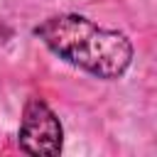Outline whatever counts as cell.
Returning a JSON list of instances; mask_svg holds the SVG:
<instances>
[{
    "mask_svg": "<svg viewBox=\"0 0 157 157\" xmlns=\"http://www.w3.org/2000/svg\"><path fill=\"white\" fill-rule=\"evenodd\" d=\"M61 123L52 108L39 98H29L22 110L20 147L34 157H56L61 152Z\"/></svg>",
    "mask_w": 157,
    "mask_h": 157,
    "instance_id": "obj_2",
    "label": "cell"
},
{
    "mask_svg": "<svg viewBox=\"0 0 157 157\" xmlns=\"http://www.w3.org/2000/svg\"><path fill=\"white\" fill-rule=\"evenodd\" d=\"M34 34L54 54L98 78H118L132 59V47L125 34L103 29L81 15L49 17Z\"/></svg>",
    "mask_w": 157,
    "mask_h": 157,
    "instance_id": "obj_1",
    "label": "cell"
}]
</instances>
